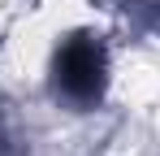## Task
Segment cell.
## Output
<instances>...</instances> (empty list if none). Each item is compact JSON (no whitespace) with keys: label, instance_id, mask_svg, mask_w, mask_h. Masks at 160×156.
Wrapping results in <instances>:
<instances>
[{"label":"cell","instance_id":"1","mask_svg":"<svg viewBox=\"0 0 160 156\" xmlns=\"http://www.w3.org/2000/svg\"><path fill=\"white\" fill-rule=\"evenodd\" d=\"M108 82V56L95 35H74L56 52V87L69 100H95Z\"/></svg>","mask_w":160,"mask_h":156}]
</instances>
